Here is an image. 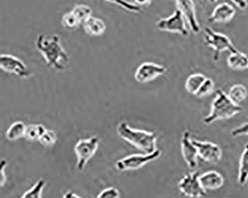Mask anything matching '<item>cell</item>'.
Returning <instances> with one entry per match:
<instances>
[{"mask_svg": "<svg viewBox=\"0 0 248 198\" xmlns=\"http://www.w3.org/2000/svg\"><path fill=\"white\" fill-rule=\"evenodd\" d=\"M162 152L160 149L152 153H143V154H131L118 160L115 164L116 169L120 171H135L143 167L147 163L155 161L161 156Z\"/></svg>", "mask_w": 248, "mask_h": 198, "instance_id": "6", "label": "cell"}, {"mask_svg": "<svg viewBox=\"0 0 248 198\" xmlns=\"http://www.w3.org/2000/svg\"><path fill=\"white\" fill-rule=\"evenodd\" d=\"M214 89L215 83L213 79L210 78V77H206L204 82L201 86L200 89L198 90L195 96L199 98L209 96V95L213 93Z\"/></svg>", "mask_w": 248, "mask_h": 198, "instance_id": "26", "label": "cell"}, {"mask_svg": "<svg viewBox=\"0 0 248 198\" xmlns=\"http://www.w3.org/2000/svg\"><path fill=\"white\" fill-rule=\"evenodd\" d=\"M239 9L245 10L248 6V2L247 0H231Z\"/></svg>", "mask_w": 248, "mask_h": 198, "instance_id": "33", "label": "cell"}, {"mask_svg": "<svg viewBox=\"0 0 248 198\" xmlns=\"http://www.w3.org/2000/svg\"><path fill=\"white\" fill-rule=\"evenodd\" d=\"M167 71L166 67L162 65L152 62H145L137 68L134 78L140 84H146L153 81L159 76H163Z\"/></svg>", "mask_w": 248, "mask_h": 198, "instance_id": "11", "label": "cell"}, {"mask_svg": "<svg viewBox=\"0 0 248 198\" xmlns=\"http://www.w3.org/2000/svg\"><path fill=\"white\" fill-rule=\"evenodd\" d=\"M227 65L235 71L245 70L248 69V55L239 50L232 52L227 58Z\"/></svg>", "mask_w": 248, "mask_h": 198, "instance_id": "17", "label": "cell"}, {"mask_svg": "<svg viewBox=\"0 0 248 198\" xmlns=\"http://www.w3.org/2000/svg\"><path fill=\"white\" fill-rule=\"evenodd\" d=\"M105 1L119 5L127 12H133V13H140L142 11V8L137 6L132 2H128L127 0H105Z\"/></svg>", "mask_w": 248, "mask_h": 198, "instance_id": "28", "label": "cell"}, {"mask_svg": "<svg viewBox=\"0 0 248 198\" xmlns=\"http://www.w3.org/2000/svg\"><path fill=\"white\" fill-rule=\"evenodd\" d=\"M247 135L248 136V122L241 124L231 131V136L234 138Z\"/></svg>", "mask_w": 248, "mask_h": 198, "instance_id": "30", "label": "cell"}, {"mask_svg": "<svg viewBox=\"0 0 248 198\" xmlns=\"http://www.w3.org/2000/svg\"><path fill=\"white\" fill-rule=\"evenodd\" d=\"M184 16L179 9H176L174 13L167 18H161L156 22V26L160 31L177 33L187 37L189 34L186 26Z\"/></svg>", "mask_w": 248, "mask_h": 198, "instance_id": "8", "label": "cell"}, {"mask_svg": "<svg viewBox=\"0 0 248 198\" xmlns=\"http://www.w3.org/2000/svg\"><path fill=\"white\" fill-rule=\"evenodd\" d=\"M26 125L23 122L17 121L10 126L6 131V138L9 141H16L24 138Z\"/></svg>", "mask_w": 248, "mask_h": 198, "instance_id": "21", "label": "cell"}, {"mask_svg": "<svg viewBox=\"0 0 248 198\" xmlns=\"http://www.w3.org/2000/svg\"><path fill=\"white\" fill-rule=\"evenodd\" d=\"M0 68L5 73L15 75L21 79L29 78L31 76L24 62L10 54L0 55Z\"/></svg>", "mask_w": 248, "mask_h": 198, "instance_id": "9", "label": "cell"}, {"mask_svg": "<svg viewBox=\"0 0 248 198\" xmlns=\"http://www.w3.org/2000/svg\"><path fill=\"white\" fill-rule=\"evenodd\" d=\"M177 9H179L186 19L191 30L195 34L201 31V26L197 18L195 3L192 0H175Z\"/></svg>", "mask_w": 248, "mask_h": 198, "instance_id": "13", "label": "cell"}, {"mask_svg": "<svg viewBox=\"0 0 248 198\" xmlns=\"http://www.w3.org/2000/svg\"><path fill=\"white\" fill-rule=\"evenodd\" d=\"M198 150V156L210 164H217L222 157L223 152L221 147L217 144L209 141H200L192 139Z\"/></svg>", "mask_w": 248, "mask_h": 198, "instance_id": "10", "label": "cell"}, {"mask_svg": "<svg viewBox=\"0 0 248 198\" xmlns=\"http://www.w3.org/2000/svg\"><path fill=\"white\" fill-rule=\"evenodd\" d=\"M100 139L96 136L89 138L81 139L74 147V152L77 156V168L78 171L84 170L87 163L93 157L98 150Z\"/></svg>", "mask_w": 248, "mask_h": 198, "instance_id": "5", "label": "cell"}, {"mask_svg": "<svg viewBox=\"0 0 248 198\" xmlns=\"http://www.w3.org/2000/svg\"><path fill=\"white\" fill-rule=\"evenodd\" d=\"M63 198H82L72 191H68L63 195Z\"/></svg>", "mask_w": 248, "mask_h": 198, "instance_id": "34", "label": "cell"}, {"mask_svg": "<svg viewBox=\"0 0 248 198\" xmlns=\"http://www.w3.org/2000/svg\"><path fill=\"white\" fill-rule=\"evenodd\" d=\"M199 176V171L184 174L177 183V188L181 194L190 198H201L206 196L207 192L202 188Z\"/></svg>", "mask_w": 248, "mask_h": 198, "instance_id": "7", "label": "cell"}, {"mask_svg": "<svg viewBox=\"0 0 248 198\" xmlns=\"http://www.w3.org/2000/svg\"><path fill=\"white\" fill-rule=\"evenodd\" d=\"M248 95V88L242 84H236L230 89L228 96L231 100L239 105L246 99Z\"/></svg>", "mask_w": 248, "mask_h": 198, "instance_id": "20", "label": "cell"}, {"mask_svg": "<svg viewBox=\"0 0 248 198\" xmlns=\"http://www.w3.org/2000/svg\"><path fill=\"white\" fill-rule=\"evenodd\" d=\"M209 2H211V3H215V2H217L218 0H208Z\"/></svg>", "mask_w": 248, "mask_h": 198, "instance_id": "35", "label": "cell"}, {"mask_svg": "<svg viewBox=\"0 0 248 198\" xmlns=\"http://www.w3.org/2000/svg\"><path fill=\"white\" fill-rule=\"evenodd\" d=\"M62 24L63 27L66 30H74L78 29L81 26V23L74 15L73 12L65 14L62 19Z\"/></svg>", "mask_w": 248, "mask_h": 198, "instance_id": "25", "label": "cell"}, {"mask_svg": "<svg viewBox=\"0 0 248 198\" xmlns=\"http://www.w3.org/2000/svg\"><path fill=\"white\" fill-rule=\"evenodd\" d=\"M84 31L90 36H101L106 30V25L100 18L91 16L83 23Z\"/></svg>", "mask_w": 248, "mask_h": 198, "instance_id": "16", "label": "cell"}, {"mask_svg": "<svg viewBox=\"0 0 248 198\" xmlns=\"http://www.w3.org/2000/svg\"><path fill=\"white\" fill-rule=\"evenodd\" d=\"M7 162L5 160H1V165H0V185L3 187L7 181V176L5 174V168H6Z\"/></svg>", "mask_w": 248, "mask_h": 198, "instance_id": "31", "label": "cell"}, {"mask_svg": "<svg viewBox=\"0 0 248 198\" xmlns=\"http://www.w3.org/2000/svg\"><path fill=\"white\" fill-rule=\"evenodd\" d=\"M206 79V76L202 73H195V74L191 75L188 76L186 81V91L188 93L195 95Z\"/></svg>", "mask_w": 248, "mask_h": 198, "instance_id": "19", "label": "cell"}, {"mask_svg": "<svg viewBox=\"0 0 248 198\" xmlns=\"http://www.w3.org/2000/svg\"><path fill=\"white\" fill-rule=\"evenodd\" d=\"M120 192L115 187H108L102 190L95 198H120Z\"/></svg>", "mask_w": 248, "mask_h": 198, "instance_id": "29", "label": "cell"}, {"mask_svg": "<svg viewBox=\"0 0 248 198\" xmlns=\"http://www.w3.org/2000/svg\"><path fill=\"white\" fill-rule=\"evenodd\" d=\"M199 181L205 191L216 190L224 185V178L219 172L209 171L199 176Z\"/></svg>", "mask_w": 248, "mask_h": 198, "instance_id": "15", "label": "cell"}, {"mask_svg": "<svg viewBox=\"0 0 248 198\" xmlns=\"http://www.w3.org/2000/svg\"><path fill=\"white\" fill-rule=\"evenodd\" d=\"M181 153L186 164L191 169H195L198 166V153L192 142L190 131H184L181 137Z\"/></svg>", "mask_w": 248, "mask_h": 198, "instance_id": "12", "label": "cell"}, {"mask_svg": "<svg viewBox=\"0 0 248 198\" xmlns=\"http://www.w3.org/2000/svg\"><path fill=\"white\" fill-rule=\"evenodd\" d=\"M58 137L56 133L52 130L46 129L43 134L42 137L39 139V142L44 147H52L56 144Z\"/></svg>", "mask_w": 248, "mask_h": 198, "instance_id": "27", "label": "cell"}, {"mask_svg": "<svg viewBox=\"0 0 248 198\" xmlns=\"http://www.w3.org/2000/svg\"><path fill=\"white\" fill-rule=\"evenodd\" d=\"M242 110V107L234 103L225 92L217 90L212 103L210 113L203 118V122L211 124L220 120H229L240 113Z\"/></svg>", "mask_w": 248, "mask_h": 198, "instance_id": "3", "label": "cell"}, {"mask_svg": "<svg viewBox=\"0 0 248 198\" xmlns=\"http://www.w3.org/2000/svg\"><path fill=\"white\" fill-rule=\"evenodd\" d=\"M35 46L48 67L56 71H62L67 66L69 57L58 34H39L36 39Z\"/></svg>", "mask_w": 248, "mask_h": 198, "instance_id": "1", "label": "cell"}, {"mask_svg": "<svg viewBox=\"0 0 248 198\" xmlns=\"http://www.w3.org/2000/svg\"><path fill=\"white\" fill-rule=\"evenodd\" d=\"M248 181V143L245 145L239 160L238 183L241 186L246 185Z\"/></svg>", "mask_w": 248, "mask_h": 198, "instance_id": "18", "label": "cell"}, {"mask_svg": "<svg viewBox=\"0 0 248 198\" xmlns=\"http://www.w3.org/2000/svg\"><path fill=\"white\" fill-rule=\"evenodd\" d=\"M71 12L81 21V23L92 16L93 15L92 8L85 4H76Z\"/></svg>", "mask_w": 248, "mask_h": 198, "instance_id": "23", "label": "cell"}, {"mask_svg": "<svg viewBox=\"0 0 248 198\" xmlns=\"http://www.w3.org/2000/svg\"><path fill=\"white\" fill-rule=\"evenodd\" d=\"M118 135L144 153H152L157 150V135L155 133L132 128L126 122L117 126Z\"/></svg>", "mask_w": 248, "mask_h": 198, "instance_id": "2", "label": "cell"}, {"mask_svg": "<svg viewBox=\"0 0 248 198\" xmlns=\"http://www.w3.org/2000/svg\"><path fill=\"white\" fill-rule=\"evenodd\" d=\"M46 128L41 124H31L26 126L24 138L29 142L39 141Z\"/></svg>", "mask_w": 248, "mask_h": 198, "instance_id": "22", "label": "cell"}, {"mask_svg": "<svg viewBox=\"0 0 248 198\" xmlns=\"http://www.w3.org/2000/svg\"><path fill=\"white\" fill-rule=\"evenodd\" d=\"M235 9L231 4L227 2L219 4L215 8L209 21L213 23H226L231 21L235 16Z\"/></svg>", "mask_w": 248, "mask_h": 198, "instance_id": "14", "label": "cell"}, {"mask_svg": "<svg viewBox=\"0 0 248 198\" xmlns=\"http://www.w3.org/2000/svg\"><path fill=\"white\" fill-rule=\"evenodd\" d=\"M131 2L141 8L149 6L152 3V0H131Z\"/></svg>", "mask_w": 248, "mask_h": 198, "instance_id": "32", "label": "cell"}, {"mask_svg": "<svg viewBox=\"0 0 248 198\" xmlns=\"http://www.w3.org/2000/svg\"><path fill=\"white\" fill-rule=\"evenodd\" d=\"M46 185V182L44 179L38 180L31 189L25 192L20 198H42L43 192Z\"/></svg>", "mask_w": 248, "mask_h": 198, "instance_id": "24", "label": "cell"}, {"mask_svg": "<svg viewBox=\"0 0 248 198\" xmlns=\"http://www.w3.org/2000/svg\"><path fill=\"white\" fill-rule=\"evenodd\" d=\"M205 44L214 50V60H219L220 55L224 51H229L231 53L238 49L232 44L231 39L225 34L216 32L210 27L204 28Z\"/></svg>", "mask_w": 248, "mask_h": 198, "instance_id": "4", "label": "cell"}]
</instances>
